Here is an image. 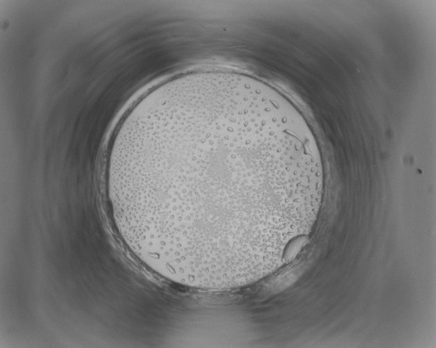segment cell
Wrapping results in <instances>:
<instances>
[{
    "mask_svg": "<svg viewBox=\"0 0 436 348\" xmlns=\"http://www.w3.org/2000/svg\"><path fill=\"white\" fill-rule=\"evenodd\" d=\"M126 241L159 271L228 287L281 268L310 233L323 166L310 128L250 76L173 78L128 113L105 169Z\"/></svg>",
    "mask_w": 436,
    "mask_h": 348,
    "instance_id": "6da1fadb",
    "label": "cell"
}]
</instances>
